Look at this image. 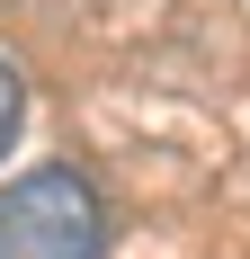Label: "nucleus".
Masks as SVG:
<instances>
[{"label":"nucleus","mask_w":250,"mask_h":259,"mask_svg":"<svg viewBox=\"0 0 250 259\" xmlns=\"http://www.w3.org/2000/svg\"><path fill=\"white\" fill-rule=\"evenodd\" d=\"M0 259H107V197L80 170H27L0 188Z\"/></svg>","instance_id":"obj_1"},{"label":"nucleus","mask_w":250,"mask_h":259,"mask_svg":"<svg viewBox=\"0 0 250 259\" xmlns=\"http://www.w3.org/2000/svg\"><path fill=\"white\" fill-rule=\"evenodd\" d=\"M18 116H27V90H18V72L0 63V152L18 143Z\"/></svg>","instance_id":"obj_2"}]
</instances>
